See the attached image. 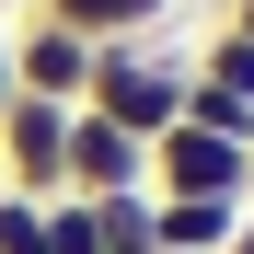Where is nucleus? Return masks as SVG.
<instances>
[{"mask_svg":"<svg viewBox=\"0 0 254 254\" xmlns=\"http://www.w3.org/2000/svg\"><path fill=\"white\" fill-rule=\"evenodd\" d=\"M150 196H231V208H254V150L243 139H208L196 116H174L150 139Z\"/></svg>","mask_w":254,"mask_h":254,"instance_id":"obj_2","label":"nucleus"},{"mask_svg":"<svg viewBox=\"0 0 254 254\" xmlns=\"http://www.w3.org/2000/svg\"><path fill=\"white\" fill-rule=\"evenodd\" d=\"M47 23H69V35H93V47H116V35H162V12L174 0H35Z\"/></svg>","mask_w":254,"mask_h":254,"instance_id":"obj_7","label":"nucleus"},{"mask_svg":"<svg viewBox=\"0 0 254 254\" xmlns=\"http://www.w3.org/2000/svg\"><path fill=\"white\" fill-rule=\"evenodd\" d=\"M243 231L231 196H150V254H220Z\"/></svg>","mask_w":254,"mask_h":254,"instance_id":"obj_6","label":"nucleus"},{"mask_svg":"<svg viewBox=\"0 0 254 254\" xmlns=\"http://www.w3.org/2000/svg\"><path fill=\"white\" fill-rule=\"evenodd\" d=\"M0 104H12V47H0Z\"/></svg>","mask_w":254,"mask_h":254,"instance_id":"obj_13","label":"nucleus"},{"mask_svg":"<svg viewBox=\"0 0 254 254\" xmlns=\"http://www.w3.org/2000/svg\"><path fill=\"white\" fill-rule=\"evenodd\" d=\"M93 231L104 254H150V196H93Z\"/></svg>","mask_w":254,"mask_h":254,"instance_id":"obj_9","label":"nucleus"},{"mask_svg":"<svg viewBox=\"0 0 254 254\" xmlns=\"http://www.w3.org/2000/svg\"><path fill=\"white\" fill-rule=\"evenodd\" d=\"M220 23H231V35H243V47H254V0H231V12H220Z\"/></svg>","mask_w":254,"mask_h":254,"instance_id":"obj_11","label":"nucleus"},{"mask_svg":"<svg viewBox=\"0 0 254 254\" xmlns=\"http://www.w3.org/2000/svg\"><path fill=\"white\" fill-rule=\"evenodd\" d=\"M196 81H220V93H243V104H254V47H243L231 23H208V47H196Z\"/></svg>","mask_w":254,"mask_h":254,"instance_id":"obj_8","label":"nucleus"},{"mask_svg":"<svg viewBox=\"0 0 254 254\" xmlns=\"http://www.w3.org/2000/svg\"><path fill=\"white\" fill-rule=\"evenodd\" d=\"M220 254H254V208H243V231H231V243H220Z\"/></svg>","mask_w":254,"mask_h":254,"instance_id":"obj_12","label":"nucleus"},{"mask_svg":"<svg viewBox=\"0 0 254 254\" xmlns=\"http://www.w3.org/2000/svg\"><path fill=\"white\" fill-rule=\"evenodd\" d=\"M58 150H69V104L35 93L0 104V196H58Z\"/></svg>","mask_w":254,"mask_h":254,"instance_id":"obj_5","label":"nucleus"},{"mask_svg":"<svg viewBox=\"0 0 254 254\" xmlns=\"http://www.w3.org/2000/svg\"><path fill=\"white\" fill-rule=\"evenodd\" d=\"M58 196H150V139H127V127H104L93 104H69Z\"/></svg>","mask_w":254,"mask_h":254,"instance_id":"obj_3","label":"nucleus"},{"mask_svg":"<svg viewBox=\"0 0 254 254\" xmlns=\"http://www.w3.org/2000/svg\"><path fill=\"white\" fill-rule=\"evenodd\" d=\"M47 254H104V231H93V196H47Z\"/></svg>","mask_w":254,"mask_h":254,"instance_id":"obj_10","label":"nucleus"},{"mask_svg":"<svg viewBox=\"0 0 254 254\" xmlns=\"http://www.w3.org/2000/svg\"><path fill=\"white\" fill-rule=\"evenodd\" d=\"M0 12H12V23H23V12H35V0H0Z\"/></svg>","mask_w":254,"mask_h":254,"instance_id":"obj_14","label":"nucleus"},{"mask_svg":"<svg viewBox=\"0 0 254 254\" xmlns=\"http://www.w3.org/2000/svg\"><path fill=\"white\" fill-rule=\"evenodd\" d=\"M185 81H196V58H174L162 35H116V47H93V104L104 127H127V139H162V127L185 116Z\"/></svg>","mask_w":254,"mask_h":254,"instance_id":"obj_1","label":"nucleus"},{"mask_svg":"<svg viewBox=\"0 0 254 254\" xmlns=\"http://www.w3.org/2000/svg\"><path fill=\"white\" fill-rule=\"evenodd\" d=\"M0 47H12V93H35V104H81V93H93V35H69V23H47V12H23Z\"/></svg>","mask_w":254,"mask_h":254,"instance_id":"obj_4","label":"nucleus"}]
</instances>
